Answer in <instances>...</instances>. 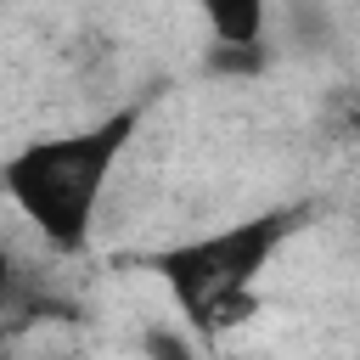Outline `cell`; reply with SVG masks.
<instances>
[{"label": "cell", "instance_id": "6", "mask_svg": "<svg viewBox=\"0 0 360 360\" xmlns=\"http://www.w3.org/2000/svg\"><path fill=\"white\" fill-rule=\"evenodd\" d=\"M6 298H11V248L0 236V315H6Z\"/></svg>", "mask_w": 360, "mask_h": 360}, {"label": "cell", "instance_id": "3", "mask_svg": "<svg viewBox=\"0 0 360 360\" xmlns=\"http://www.w3.org/2000/svg\"><path fill=\"white\" fill-rule=\"evenodd\" d=\"M202 22H208L214 45H264V6H253V0H208Z\"/></svg>", "mask_w": 360, "mask_h": 360}, {"label": "cell", "instance_id": "8", "mask_svg": "<svg viewBox=\"0 0 360 360\" xmlns=\"http://www.w3.org/2000/svg\"><path fill=\"white\" fill-rule=\"evenodd\" d=\"M0 360H17V354H0Z\"/></svg>", "mask_w": 360, "mask_h": 360}, {"label": "cell", "instance_id": "1", "mask_svg": "<svg viewBox=\"0 0 360 360\" xmlns=\"http://www.w3.org/2000/svg\"><path fill=\"white\" fill-rule=\"evenodd\" d=\"M141 129V107H118L73 135H45L17 146L0 163V186L17 202V214L62 253H79L90 242L96 202L107 191L112 163L124 158L129 135Z\"/></svg>", "mask_w": 360, "mask_h": 360}, {"label": "cell", "instance_id": "7", "mask_svg": "<svg viewBox=\"0 0 360 360\" xmlns=\"http://www.w3.org/2000/svg\"><path fill=\"white\" fill-rule=\"evenodd\" d=\"M349 135H354V141H360V101H354V107H349Z\"/></svg>", "mask_w": 360, "mask_h": 360}, {"label": "cell", "instance_id": "2", "mask_svg": "<svg viewBox=\"0 0 360 360\" xmlns=\"http://www.w3.org/2000/svg\"><path fill=\"white\" fill-rule=\"evenodd\" d=\"M292 225H298V208H270V214L236 219V225H225V231L174 242V248L152 253L146 270L163 276V287L174 292L186 326L202 338L208 315H214L225 298H236V292H259V270L276 259V248L287 242Z\"/></svg>", "mask_w": 360, "mask_h": 360}, {"label": "cell", "instance_id": "4", "mask_svg": "<svg viewBox=\"0 0 360 360\" xmlns=\"http://www.w3.org/2000/svg\"><path fill=\"white\" fill-rule=\"evenodd\" d=\"M264 62H270L264 45H208V56H202V68L214 79H253V73H264Z\"/></svg>", "mask_w": 360, "mask_h": 360}, {"label": "cell", "instance_id": "5", "mask_svg": "<svg viewBox=\"0 0 360 360\" xmlns=\"http://www.w3.org/2000/svg\"><path fill=\"white\" fill-rule=\"evenodd\" d=\"M141 354L146 360H197V349L180 338V326H163V321L141 332Z\"/></svg>", "mask_w": 360, "mask_h": 360}]
</instances>
